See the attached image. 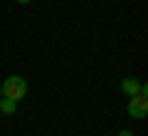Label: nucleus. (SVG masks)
<instances>
[{
  "label": "nucleus",
  "instance_id": "f03ea898",
  "mask_svg": "<svg viewBox=\"0 0 148 136\" xmlns=\"http://www.w3.org/2000/svg\"><path fill=\"white\" fill-rule=\"evenodd\" d=\"M131 119H146L148 114V94H136L128 97V106H126Z\"/></svg>",
  "mask_w": 148,
  "mask_h": 136
},
{
  "label": "nucleus",
  "instance_id": "f257e3e1",
  "mask_svg": "<svg viewBox=\"0 0 148 136\" xmlns=\"http://www.w3.org/2000/svg\"><path fill=\"white\" fill-rule=\"evenodd\" d=\"M0 89H3V97L20 101L22 97L27 94V79L20 77V74H12V77H8L5 82L0 84Z\"/></svg>",
  "mask_w": 148,
  "mask_h": 136
},
{
  "label": "nucleus",
  "instance_id": "0eeeda50",
  "mask_svg": "<svg viewBox=\"0 0 148 136\" xmlns=\"http://www.w3.org/2000/svg\"><path fill=\"white\" fill-rule=\"evenodd\" d=\"M0 97H3V89H0Z\"/></svg>",
  "mask_w": 148,
  "mask_h": 136
},
{
  "label": "nucleus",
  "instance_id": "7ed1b4c3",
  "mask_svg": "<svg viewBox=\"0 0 148 136\" xmlns=\"http://www.w3.org/2000/svg\"><path fill=\"white\" fill-rule=\"evenodd\" d=\"M121 92L126 97H136V94H148V87L141 82V79H136V77H126L121 82Z\"/></svg>",
  "mask_w": 148,
  "mask_h": 136
},
{
  "label": "nucleus",
  "instance_id": "20e7f679",
  "mask_svg": "<svg viewBox=\"0 0 148 136\" xmlns=\"http://www.w3.org/2000/svg\"><path fill=\"white\" fill-rule=\"evenodd\" d=\"M15 111H17V101H15V99H8V97H0V114L10 116V114H15Z\"/></svg>",
  "mask_w": 148,
  "mask_h": 136
},
{
  "label": "nucleus",
  "instance_id": "39448f33",
  "mask_svg": "<svg viewBox=\"0 0 148 136\" xmlns=\"http://www.w3.org/2000/svg\"><path fill=\"white\" fill-rule=\"evenodd\" d=\"M116 136H136V134H133V131H128V129H121Z\"/></svg>",
  "mask_w": 148,
  "mask_h": 136
},
{
  "label": "nucleus",
  "instance_id": "423d86ee",
  "mask_svg": "<svg viewBox=\"0 0 148 136\" xmlns=\"http://www.w3.org/2000/svg\"><path fill=\"white\" fill-rule=\"evenodd\" d=\"M17 3H20V5H27V3H32V0H17Z\"/></svg>",
  "mask_w": 148,
  "mask_h": 136
}]
</instances>
